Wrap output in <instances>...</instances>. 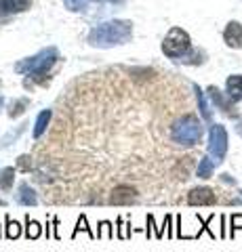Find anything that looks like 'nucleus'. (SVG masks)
Segmentation results:
<instances>
[{"instance_id":"obj_20","label":"nucleus","mask_w":242,"mask_h":252,"mask_svg":"<svg viewBox=\"0 0 242 252\" xmlns=\"http://www.w3.org/2000/svg\"><path fill=\"white\" fill-rule=\"evenodd\" d=\"M26 126H28V124H21V126H19V128H17V130H15V132L11 130V132H9V135H4L2 139H0V147H2V149H4V147H9L11 143H15V141H17V139H19V135H21V132H23V130H26Z\"/></svg>"},{"instance_id":"obj_23","label":"nucleus","mask_w":242,"mask_h":252,"mask_svg":"<svg viewBox=\"0 0 242 252\" xmlns=\"http://www.w3.org/2000/svg\"><path fill=\"white\" fill-rule=\"evenodd\" d=\"M131 233H133L131 223H124L122 217H120V219H118V238H120V240H127Z\"/></svg>"},{"instance_id":"obj_18","label":"nucleus","mask_w":242,"mask_h":252,"mask_svg":"<svg viewBox=\"0 0 242 252\" xmlns=\"http://www.w3.org/2000/svg\"><path fill=\"white\" fill-rule=\"evenodd\" d=\"M80 231L89 233V238H91V240H97V233H95V231H93L91 227H89V223H87V217H84V215H80V217H78V223H76L74 231H72V240H74V238H76V235L80 233Z\"/></svg>"},{"instance_id":"obj_4","label":"nucleus","mask_w":242,"mask_h":252,"mask_svg":"<svg viewBox=\"0 0 242 252\" xmlns=\"http://www.w3.org/2000/svg\"><path fill=\"white\" fill-rule=\"evenodd\" d=\"M190 49H192L190 34L181 28H171L169 34L165 36V40H162V53L169 59H181L190 53Z\"/></svg>"},{"instance_id":"obj_11","label":"nucleus","mask_w":242,"mask_h":252,"mask_svg":"<svg viewBox=\"0 0 242 252\" xmlns=\"http://www.w3.org/2000/svg\"><path fill=\"white\" fill-rule=\"evenodd\" d=\"M225 94H228L234 103L242 99V76L240 74H234L228 78V82H225Z\"/></svg>"},{"instance_id":"obj_16","label":"nucleus","mask_w":242,"mask_h":252,"mask_svg":"<svg viewBox=\"0 0 242 252\" xmlns=\"http://www.w3.org/2000/svg\"><path fill=\"white\" fill-rule=\"evenodd\" d=\"M42 225L38 223V220H34V219H30V215L26 217V238L28 240H38L42 235Z\"/></svg>"},{"instance_id":"obj_13","label":"nucleus","mask_w":242,"mask_h":252,"mask_svg":"<svg viewBox=\"0 0 242 252\" xmlns=\"http://www.w3.org/2000/svg\"><path fill=\"white\" fill-rule=\"evenodd\" d=\"M208 97L210 99H213V103L217 105V107H219L221 109V112L223 114H230V109H232V103H234V101L228 97V99H225L223 97V94L219 93V91H217L215 89V86H210V89H208Z\"/></svg>"},{"instance_id":"obj_6","label":"nucleus","mask_w":242,"mask_h":252,"mask_svg":"<svg viewBox=\"0 0 242 252\" xmlns=\"http://www.w3.org/2000/svg\"><path fill=\"white\" fill-rule=\"evenodd\" d=\"M217 202V195L210 187H196L187 193V204L190 206H210Z\"/></svg>"},{"instance_id":"obj_1","label":"nucleus","mask_w":242,"mask_h":252,"mask_svg":"<svg viewBox=\"0 0 242 252\" xmlns=\"http://www.w3.org/2000/svg\"><path fill=\"white\" fill-rule=\"evenodd\" d=\"M133 36V23L124 19L105 21L101 26H95L89 32V44L97 49H112V46L127 44Z\"/></svg>"},{"instance_id":"obj_2","label":"nucleus","mask_w":242,"mask_h":252,"mask_svg":"<svg viewBox=\"0 0 242 252\" xmlns=\"http://www.w3.org/2000/svg\"><path fill=\"white\" fill-rule=\"evenodd\" d=\"M59 59V53L55 46H49V49H42L40 53H36L34 57H28V59H21L17 65H15V72L17 74H26V76H36L40 78L44 76L49 69L55 65Z\"/></svg>"},{"instance_id":"obj_12","label":"nucleus","mask_w":242,"mask_h":252,"mask_svg":"<svg viewBox=\"0 0 242 252\" xmlns=\"http://www.w3.org/2000/svg\"><path fill=\"white\" fill-rule=\"evenodd\" d=\"M51 116H53L51 109H42V112L38 114L36 122H34V130H32V137L34 139H40L44 132H46V126H49V122H51Z\"/></svg>"},{"instance_id":"obj_28","label":"nucleus","mask_w":242,"mask_h":252,"mask_svg":"<svg viewBox=\"0 0 242 252\" xmlns=\"http://www.w3.org/2000/svg\"><path fill=\"white\" fill-rule=\"evenodd\" d=\"M0 206H6V202H4L2 198H0Z\"/></svg>"},{"instance_id":"obj_7","label":"nucleus","mask_w":242,"mask_h":252,"mask_svg":"<svg viewBox=\"0 0 242 252\" xmlns=\"http://www.w3.org/2000/svg\"><path fill=\"white\" fill-rule=\"evenodd\" d=\"M223 40L230 49H242V23L230 21L223 30Z\"/></svg>"},{"instance_id":"obj_19","label":"nucleus","mask_w":242,"mask_h":252,"mask_svg":"<svg viewBox=\"0 0 242 252\" xmlns=\"http://www.w3.org/2000/svg\"><path fill=\"white\" fill-rule=\"evenodd\" d=\"M194 91H196V97H198V105H200L202 118H205L207 122H210V109H208V103H207V99H205V93H202L198 86H194Z\"/></svg>"},{"instance_id":"obj_5","label":"nucleus","mask_w":242,"mask_h":252,"mask_svg":"<svg viewBox=\"0 0 242 252\" xmlns=\"http://www.w3.org/2000/svg\"><path fill=\"white\" fill-rule=\"evenodd\" d=\"M228 152V132L221 124H210L208 128V156L215 164H221Z\"/></svg>"},{"instance_id":"obj_17","label":"nucleus","mask_w":242,"mask_h":252,"mask_svg":"<svg viewBox=\"0 0 242 252\" xmlns=\"http://www.w3.org/2000/svg\"><path fill=\"white\" fill-rule=\"evenodd\" d=\"M4 235H6V238H9V240H17L19 238V235H21V225L17 223V220H13L9 215H6L4 217Z\"/></svg>"},{"instance_id":"obj_26","label":"nucleus","mask_w":242,"mask_h":252,"mask_svg":"<svg viewBox=\"0 0 242 252\" xmlns=\"http://www.w3.org/2000/svg\"><path fill=\"white\" fill-rule=\"evenodd\" d=\"M230 223H232V235H234L236 229H242V215H232Z\"/></svg>"},{"instance_id":"obj_14","label":"nucleus","mask_w":242,"mask_h":252,"mask_svg":"<svg viewBox=\"0 0 242 252\" xmlns=\"http://www.w3.org/2000/svg\"><path fill=\"white\" fill-rule=\"evenodd\" d=\"M15 172H17V168H13V166H4L0 170V189H2V191H11L13 189Z\"/></svg>"},{"instance_id":"obj_25","label":"nucleus","mask_w":242,"mask_h":252,"mask_svg":"<svg viewBox=\"0 0 242 252\" xmlns=\"http://www.w3.org/2000/svg\"><path fill=\"white\" fill-rule=\"evenodd\" d=\"M17 168L23 170V172H28L30 168H32V158L26 156V154L19 156V158H17Z\"/></svg>"},{"instance_id":"obj_3","label":"nucleus","mask_w":242,"mask_h":252,"mask_svg":"<svg viewBox=\"0 0 242 252\" xmlns=\"http://www.w3.org/2000/svg\"><path fill=\"white\" fill-rule=\"evenodd\" d=\"M171 139L177 145H196L202 139V124L196 116H183L171 126Z\"/></svg>"},{"instance_id":"obj_10","label":"nucleus","mask_w":242,"mask_h":252,"mask_svg":"<svg viewBox=\"0 0 242 252\" xmlns=\"http://www.w3.org/2000/svg\"><path fill=\"white\" fill-rule=\"evenodd\" d=\"M32 0H0V15H13L30 9Z\"/></svg>"},{"instance_id":"obj_9","label":"nucleus","mask_w":242,"mask_h":252,"mask_svg":"<svg viewBox=\"0 0 242 252\" xmlns=\"http://www.w3.org/2000/svg\"><path fill=\"white\" fill-rule=\"evenodd\" d=\"M15 200H17V204H21V206H36V204H38V195L34 191V187H30L28 183H19Z\"/></svg>"},{"instance_id":"obj_8","label":"nucleus","mask_w":242,"mask_h":252,"mask_svg":"<svg viewBox=\"0 0 242 252\" xmlns=\"http://www.w3.org/2000/svg\"><path fill=\"white\" fill-rule=\"evenodd\" d=\"M137 200V191L129 185H120L116 187L112 195H110V204H131Z\"/></svg>"},{"instance_id":"obj_15","label":"nucleus","mask_w":242,"mask_h":252,"mask_svg":"<svg viewBox=\"0 0 242 252\" xmlns=\"http://www.w3.org/2000/svg\"><path fill=\"white\" fill-rule=\"evenodd\" d=\"M215 166H217V164L213 162V158H210V156H205V158H202V160L198 162V170H196V175H198L200 179H210V177H213Z\"/></svg>"},{"instance_id":"obj_24","label":"nucleus","mask_w":242,"mask_h":252,"mask_svg":"<svg viewBox=\"0 0 242 252\" xmlns=\"http://www.w3.org/2000/svg\"><path fill=\"white\" fill-rule=\"evenodd\" d=\"M87 2H89V0H64V4L68 6L69 11H82V9H87Z\"/></svg>"},{"instance_id":"obj_30","label":"nucleus","mask_w":242,"mask_h":252,"mask_svg":"<svg viewBox=\"0 0 242 252\" xmlns=\"http://www.w3.org/2000/svg\"><path fill=\"white\" fill-rule=\"evenodd\" d=\"M112 2H114V0H112Z\"/></svg>"},{"instance_id":"obj_21","label":"nucleus","mask_w":242,"mask_h":252,"mask_svg":"<svg viewBox=\"0 0 242 252\" xmlns=\"http://www.w3.org/2000/svg\"><path fill=\"white\" fill-rule=\"evenodd\" d=\"M97 238H105V240H112L114 238V227H112L110 220H101V223H99Z\"/></svg>"},{"instance_id":"obj_29","label":"nucleus","mask_w":242,"mask_h":252,"mask_svg":"<svg viewBox=\"0 0 242 252\" xmlns=\"http://www.w3.org/2000/svg\"><path fill=\"white\" fill-rule=\"evenodd\" d=\"M0 235H2V233H0Z\"/></svg>"},{"instance_id":"obj_22","label":"nucleus","mask_w":242,"mask_h":252,"mask_svg":"<svg viewBox=\"0 0 242 252\" xmlns=\"http://www.w3.org/2000/svg\"><path fill=\"white\" fill-rule=\"evenodd\" d=\"M26 107H28V101H26V99L13 101V103H11V109H9V116H11V118H17V116H21L23 112H26Z\"/></svg>"},{"instance_id":"obj_27","label":"nucleus","mask_w":242,"mask_h":252,"mask_svg":"<svg viewBox=\"0 0 242 252\" xmlns=\"http://www.w3.org/2000/svg\"><path fill=\"white\" fill-rule=\"evenodd\" d=\"M236 130H238L240 135H242V118H238V126H236Z\"/></svg>"}]
</instances>
